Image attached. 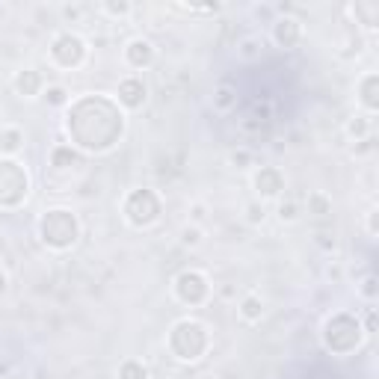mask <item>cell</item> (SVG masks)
<instances>
[{
	"label": "cell",
	"instance_id": "obj_1",
	"mask_svg": "<svg viewBox=\"0 0 379 379\" xmlns=\"http://www.w3.org/2000/svg\"><path fill=\"white\" fill-rule=\"evenodd\" d=\"M39 234H41V240H45L51 249H68V246L77 243L80 222H77V217L72 214V210L53 207V210H48V214L39 219Z\"/></svg>",
	"mask_w": 379,
	"mask_h": 379
},
{
	"label": "cell",
	"instance_id": "obj_2",
	"mask_svg": "<svg viewBox=\"0 0 379 379\" xmlns=\"http://www.w3.org/2000/svg\"><path fill=\"white\" fill-rule=\"evenodd\" d=\"M124 219L134 229H148L160 219V199L154 190H134L124 199Z\"/></svg>",
	"mask_w": 379,
	"mask_h": 379
},
{
	"label": "cell",
	"instance_id": "obj_3",
	"mask_svg": "<svg viewBox=\"0 0 379 379\" xmlns=\"http://www.w3.org/2000/svg\"><path fill=\"white\" fill-rule=\"evenodd\" d=\"M86 41H83L77 33H57L51 41V60L57 63L60 68H80L83 63H86Z\"/></svg>",
	"mask_w": 379,
	"mask_h": 379
},
{
	"label": "cell",
	"instance_id": "obj_4",
	"mask_svg": "<svg viewBox=\"0 0 379 379\" xmlns=\"http://www.w3.org/2000/svg\"><path fill=\"white\" fill-rule=\"evenodd\" d=\"M175 297L178 302H184V305H202L207 297H210V282H207V276L199 273V270H184V273H178L175 276Z\"/></svg>",
	"mask_w": 379,
	"mask_h": 379
},
{
	"label": "cell",
	"instance_id": "obj_5",
	"mask_svg": "<svg viewBox=\"0 0 379 379\" xmlns=\"http://www.w3.org/2000/svg\"><path fill=\"white\" fill-rule=\"evenodd\" d=\"M270 36H273V41H276V48H282V51H293V48H300V41H302L305 30H302V21H300V18L278 15V18L273 21Z\"/></svg>",
	"mask_w": 379,
	"mask_h": 379
},
{
	"label": "cell",
	"instance_id": "obj_6",
	"mask_svg": "<svg viewBox=\"0 0 379 379\" xmlns=\"http://www.w3.org/2000/svg\"><path fill=\"white\" fill-rule=\"evenodd\" d=\"M252 187L258 193V202L276 199V195H282V190H285V175L278 172L276 166H261L255 178H252Z\"/></svg>",
	"mask_w": 379,
	"mask_h": 379
},
{
	"label": "cell",
	"instance_id": "obj_7",
	"mask_svg": "<svg viewBox=\"0 0 379 379\" xmlns=\"http://www.w3.org/2000/svg\"><path fill=\"white\" fill-rule=\"evenodd\" d=\"M154 60H158V48H154L148 39L136 36V39H131L128 45H124V63H128L134 72H143V68L154 65Z\"/></svg>",
	"mask_w": 379,
	"mask_h": 379
},
{
	"label": "cell",
	"instance_id": "obj_8",
	"mask_svg": "<svg viewBox=\"0 0 379 379\" xmlns=\"http://www.w3.org/2000/svg\"><path fill=\"white\" fill-rule=\"evenodd\" d=\"M116 95H119V104L124 110H139V107H146V101H148V86L139 77H124L119 83Z\"/></svg>",
	"mask_w": 379,
	"mask_h": 379
},
{
	"label": "cell",
	"instance_id": "obj_9",
	"mask_svg": "<svg viewBox=\"0 0 379 379\" xmlns=\"http://www.w3.org/2000/svg\"><path fill=\"white\" fill-rule=\"evenodd\" d=\"M12 89L21 98H41V92H45V77H41L36 68H24V72L12 77Z\"/></svg>",
	"mask_w": 379,
	"mask_h": 379
},
{
	"label": "cell",
	"instance_id": "obj_10",
	"mask_svg": "<svg viewBox=\"0 0 379 379\" xmlns=\"http://www.w3.org/2000/svg\"><path fill=\"white\" fill-rule=\"evenodd\" d=\"M376 89H379V77L376 72H368L361 80H359V104L364 107V116H371L379 110V98H376Z\"/></svg>",
	"mask_w": 379,
	"mask_h": 379
},
{
	"label": "cell",
	"instance_id": "obj_11",
	"mask_svg": "<svg viewBox=\"0 0 379 379\" xmlns=\"http://www.w3.org/2000/svg\"><path fill=\"white\" fill-rule=\"evenodd\" d=\"M237 89L231 86V83H219V86L214 89V95H210V107H214V113H231V110L237 107Z\"/></svg>",
	"mask_w": 379,
	"mask_h": 379
},
{
	"label": "cell",
	"instance_id": "obj_12",
	"mask_svg": "<svg viewBox=\"0 0 379 379\" xmlns=\"http://www.w3.org/2000/svg\"><path fill=\"white\" fill-rule=\"evenodd\" d=\"M264 300L258 297V293H246V297L240 300V305H237V314H240L243 323H261L264 317Z\"/></svg>",
	"mask_w": 379,
	"mask_h": 379
},
{
	"label": "cell",
	"instance_id": "obj_13",
	"mask_svg": "<svg viewBox=\"0 0 379 379\" xmlns=\"http://www.w3.org/2000/svg\"><path fill=\"white\" fill-rule=\"evenodd\" d=\"M305 214L308 217H317V219L329 217L332 214V199L323 190H311V193L305 195Z\"/></svg>",
	"mask_w": 379,
	"mask_h": 379
},
{
	"label": "cell",
	"instance_id": "obj_14",
	"mask_svg": "<svg viewBox=\"0 0 379 379\" xmlns=\"http://www.w3.org/2000/svg\"><path fill=\"white\" fill-rule=\"evenodd\" d=\"M24 148V131L15 128V124H6L0 128V151L4 154H18Z\"/></svg>",
	"mask_w": 379,
	"mask_h": 379
},
{
	"label": "cell",
	"instance_id": "obj_15",
	"mask_svg": "<svg viewBox=\"0 0 379 379\" xmlns=\"http://www.w3.org/2000/svg\"><path fill=\"white\" fill-rule=\"evenodd\" d=\"M80 163V154L72 146H57L51 151V166H57V169H77Z\"/></svg>",
	"mask_w": 379,
	"mask_h": 379
},
{
	"label": "cell",
	"instance_id": "obj_16",
	"mask_svg": "<svg viewBox=\"0 0 379 379\" xmlns=\"http://www.w3.org/2000/svg\"><path fill=\"white\" fill-rule=\"evenodd\" d=\"M371 128H373V119L371 116H364V113H359V116H353L347 122V136L349 139H356V143H361V139H368L371 136Z\"/></svg>",
	"mask_w": 379,
	"mask_h": 379
},
{
	"label": "cell",
	"instance_id": "obj_17",
	"mask_svg": "<svg viewBox=\"0 0 379 379\" xmlns=\"http://www.w3.org/2000/svg\"><path fill=\"white\" fill-rule=\"evenodd\" d=\"M261 53H264V39H258V36H246L240 45H237V57H240L243 63L261 60Z\"/></svg>",
	"mask_w": 379,
	"mask_h": 379
},
{
	"label": "cell",
	"instance_id": "obj_18",
	"mask_svg": "<svg viewBox=\"0 0 379 379\" xmlns=\"http://www.w3.org/2000/svg\"><path fill=\"white\" fill-rule=\"evenodd\" d=\"M41 101L48 107H68L72 104V95H68V89L60 86V83H51V86H45V92H41Z\"/></svg>",
	"mask_w": 379,
	"mask_h": 379
},
{
	"label": "cell",
	"instance_id": "obj_19",
	"mask_svg": "<svg viewBox=\"0 0 379 379\" xmlns=\"http://www.w3.org/2000/svg\"><path fill=\"white\" fill-rule=\"evenodd\" d=\"M119 379H151V373L139 359H128V361H122Z\"/></svg>",
	"mask_w": 379,
	"mask_h": 379
},
{
	"label": "cell",
	"instance_id": "obj_20",
	"mask_svg": "<svg viewBox=\"0 0 379 379\" xmlns=\"http://www.w3.org/2000/svg\"><path fill=\"white\" fill-rule=\"evenodd\" d=\"M349 12H353V15H364V27H368V30H376V24H379V4H353V6H349Z\"/></svg>",
	"mask_w": 379,
	"mask_h": 379
},
{
	"label": "cell",
	"instance_id": "obj_21",
	"mask_svg": "<svg viewBox=\"0 0 379 379\" xmlns=\"http://www.w3.org/2000/svg\"><path fill=\"white\" fill-rule=\"evenodd\" d=\"M101 12L110 18H128L131 12H134V4H128V0H107V4H101Z\"/></svg>",
	"mask_w": 379,
	"mask_h": 379
},
{
	"label": "cell",
	"instance_id": "obj_22",
	"mask_svg": "<svg viewBox=\"0 0 379 379\" xmlns=\"http://www.w3.org/2000/svg\"><path fill=\"white\" fill-rule=\"evenodd\" d=\"M276 217L290 226V222L300 219V205L293 202V199H282V202H278V207H276Z\"/></svg>",
	"mask_w": 379,
	"mask_h": 379
},
{
	"label": "cell",
	"instance_id": "obj_23",
	"mask_svg": "<svg viewBox=\"0 0 379 379\" xmlns=\"http://www.w3.org/2000/svg\"><path fill=\"white\" fill-rule=\"evenodd\" d=\"M264 219H266V207H264V202H249L246 205V222L249 226H264Z\"/></svg>",
	"mask_w": 379,
	"mask_h": 379
},
{
	"label": "cell",
	"instance_id": "obj_24",
	"mask_svg": "<svg viewBox=\"0 0 379 379\" xmlns=\"http://www.w3.org/2000/svg\"><path fill=\"white\" fill-rule=\"evenodd\" d=\"M181 243L184 246H199L202 243V229L199 226H184L181 229Z\"/></svg>",
	"mask_w": 379,
	"mask_h": 379
},
{
	"label": "cell",
	"instance_id": "obj_25",
	"mask_svg": "<svg viewBox=\"0 0 379 379\" xmlns=\"http://www.w3.org/2000/svg\"><path fill=\"white\" fill-rule=\"evenodd\" d=\"M359 293H361V297L368 300V302H373V300L379 297V288H376V276H364V282L359 285Z\"/></svg>",
	"mask_w": 379,
	"mask_h": 379
},
{
	"label": "cell",
	"instance_id": "obj_26",
	"mask_svg": "<svg viewBox=\"0 0 379 379\" xmlns=\"http://www.w3.org/2000/svg\"><path fill=\"white\" fill-rule=\"evenodd\" d=\"M229 160L237 166V169H246V166L252 163V154H249L246 148H240V151H231V154H229Z\"/></svg>",
	"mask_w": 379,
	"mask_h": 379
},
{
	"label": "cell",
	"instance_id": "obj_27",
	"mask_svg": "<svg viewBox=\"0 0 379 379\" xmlns=\"http://www.w3.org/2000/svg\"><path fill=\"white\" fill-rule=\"evenodd\" d=\"M314 243H317L323 252H335V249H338V240H335L332 234H326V231H320V234L314 237Z\"/></svg>",
	"mask_w": 379,
	"mask_h": 379
},
{
	"label": "cell",
	"instance_id": "obj_28",
	"mask_svg": "<svg viewBox=\"0 0 379 379\" xmlns=\"http://www.w3.org/2000/svg\"><path fill=\"white\" fill-rule=\"evenodd\" d=\"M190 219H193V226H199V222L205 219V205H202V202H195V205L190 207Z\"/></svg>",
	"mask_w": 379,
	"mask_h": 379
},
{
	"label": "cell",
	"instance_id": "obj_29",
	"mask_svg": "<svg viewBox=\"0 0 379 379\" xmlns=\"http://www.w3.org/2000/svg\"><path fill=\"white\" fill-rule=\"evenodd\" d=\"M364 332H368V335L376 332V314H373V308H368V314H364Z\"/></svg>",
	"mask_w": 379,
	"mask_h": 379
},
{
	"label": "cell",
	"instance_id": "obj_30",
	"mask_svg": "<svg viewBox=\"0 0 379 379\" xmlns=\"http://www.w3.org/2000/svg\"><path fill=\"white\" fill-rule=\"evenodd\" d=\"M63 18L65 21H77L80 18V6H63Z\"/></svg>",
	"mask_w": 379,
	"mask_h": 379
},
{
	"label": "cell",
	"instance_id": "obj_31",
	"mask_svg": "<svg viewBox=\"0 0 379 379\" xmlns=\"http://www.w3.org/2000/svg\"><path fill=\"white\" fill-rule=\"evenodd\" d=\"M376 210H371V214H368V234H371V240H373V237H376Z\"/></svg>",
	"mask_w": 379,
	"mask_h": 379
},
{
	"label": "cell",
	"instance_id": "obj_32",
	"mask_svg": "<svg viewBox=\"0 0 379 379\" xmlns=\"http://www.w3.org/2000/svg\"><path fill=\"white\" fill-rule=\"evenodd\" d=\"M4 290H6V273L0 270V293H4Z\"/></svg>",
	"mask_w": 379,
	"mask_h": 379
},
{
	"label": "cell",
	"instance_id": "obj_33",
	"mask_svg": "<svg viewBox=\"0 0 379 379\" xmlns=\"http://www.w3.org/2000/svg\"><path fill=\"white\" fill-rule=\"evenodd\" d=\"M0 18H4V6H0Z\"/></svg>",
	"mask_w": 379,
	"mask_h": 379
}]
</instances>
